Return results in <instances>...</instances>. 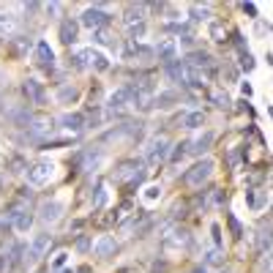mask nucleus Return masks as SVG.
I'll list each match as a JSON object with an SVG mask.
<instances>
[{
    "label": "nucleus",
    "mask_w": 273,
    "mask_h": 273,
    "mask_svg": "<svg viewBox=\"0 0 273 273\" xmlns=\"http://www.w3.org/2000/svg\"><path fill=\"white\" fill-rule=\"evenodd\" d=\"M11 33H16V16L0 11V36H11Z\"/></svg>",
    "instance_id": "aec40b11"
},
{
    "label": "nucleus",
    "mask_w": 273,
    "mask_h": 273,
    "mask_svg": "<svg viewBox=\"0 0 273 273\" xmlns=\"http://www.w3.org/2000/svg\"><path fill=\"white\" fill-rule=\"evenodd\" d=\"M44 8H46V14H49V16H57V14H60V3H46Z\"/></svg>",
    "instance_id": "58836bf2"
},
{
    "label": "nucleus",
    "mask_w": 273,
    "mask_h": 273,
    "mask_svg": "<svg viewBox=\"0 0 273 273\" xmlns=\"http://www.w3.org/2000/svg\"><path fill=\"white\" fill-rule=\"evenodd\" d=\"M268 112H271V115H273V107H271V109H268Z\"/></svg>",
    "instance_id": "a18cd8bd"
},
{
    "label": "nucleus",
    "mask_w": 273,
    "mask_h": 273,
    "mask_svg": "<svg viewBox=\"0 0 273 273\" xmlns=\"http://www.w3.org/2000/svg\"><path fill=\"white\" fill-rule=\"evenodd\" d=\"M115 249H118L115 238L112 235H101L96 241V246H93V252H96V257H109V254H115Z\"/></svg>",
    "instance_id": "a211bd4d"
},
{
    "label": "nucleus",
    "mask_w": 273,
    "mask_h": 273,
    "mask_svg": "<svg viewBox=\"0 0 273 273\" xmlns=\"http://www.w3.org/2000/svg\"><path fill=\"white\" fill-rule=\"evenodd\" d=\"M142 36H145V22H139V25H131V27H129V38H131L134 44H137Z\"/></svg>",
    "instance_id": "2f4dec72"
},
{
    "label": "nucleus",
    "mask_w": 273,
    "mask_h": 273,
    "mask_svg": "<svg viewBox=\"0 0 273 273\" xmlns=\"http://www.w3.org/2000/svg\"><path fill=\"white\" fill-rule=\"evenodd\" d=\"M213 167H216V164H213V159H200V161H197V164H194V167H191V170L183 175L186 186H191V189H200V186L205 183L208 178H211Z\"/></svg>",
    "instance_id": "f03ea898"
},
{
    "label": "nucleus",
    "mask_w": 273,
    "mask_h": 273,
    "mask_svg": "<svg viewBox=\"0 0 273 273\" xmlns=\"http://www.w3.org/2000/svg\"><path fill=\"white\" fill-rule=\"evenodd\" d=\"M109 22V14L104 8H98V5H90V8L82 11V16H79V25L90 27V30H98V27H104Z\"/></svg>",
    "instance_id": "423d86ee"
},
{
    "label": "nucleus",
    "mask_w": 273,
    "mask_h": 273,
    "mask_svg": "<svg viewBox=\"0 0 273 273\" xmlns=\"http://www.w3.org/2000/svg\"><path fill=\"white\" fill-rule=\"evenodd\" d=\"M265 273H273V254H268V260H265Z\"/></svg>",
    "instance_id": "79ce46f5"
},
{
    "label": "nucleus",
    "mask_w": 273,
    "mask_h": 273,
    "mask_svg": "<svg viewBox=\"0 0 273 273\" xmlns=\"http://www.w3.org/2000/svg\"><path fill=\"white\" fill-rule=\"evenodd\" d=\"M271 246H273V230H271V227H260V235H257V254H265Z\"/></svg>",
    "instance_id": "412c9836"
},
{
    "label": "nucleus",
    "mask_w": 273,
    "mask_h": 273,
    "mask_svg": "<svg viewBox=\"0 0 273 273\" xmlns=\"http://www.w3.org/2000/svg\"><path fill=\"white\" fill-rule=\"evenodd\" d=\"M186 243H189V232H172V235H167L164 238V246L167 249H183Z\"/></svg>",
    "instance_id": "5701e85b"
},
{
    "label": "nucleus",
    "mask_w": 273,
    "mask_h": 273,
    "mask_svg": "<svg viewBox=\"0 0 273 273\" xmlns=\"http://www.w3.org/2000/svg\"><path fill=\"white\" fill-rule=\"evenodd\" d=\"M5 265H8V257H0V273H3Z\"/></svg>",
    "instance_id": "c03bdc74"
},
{
    "label": "nucleus",
    "mask_w": 273,
    "mask_h": 273,
    "mask_svg": "<svg viewBox=\"0 0 273 273\" xmlns=\"http://www.w3.org/2000/svg\"><path fill=\"white\" fill-rule=\"evenodd\" d=\"M145 11H148V5L145 3H131L129 8H126V14H123V22L126 25H139V22L145 19Z\"/></svg>",
    "instance_id": "4468645a"
},
{
    "label": "nucleus",
    "mask_w": 273,
    "mask_h": 273,
    "mask_svg": "<svg viewBox=\"0 0 273 273\" xmlns=\"http://www.w3.org/2000/svg\"><path fill=\"white\" fill-rule=\"evenodd\" d=\"M153 52L159 55V60L175 63V57H178V41H175V38H159V44H156Z\"/></svg>",
    "instance_id": "0eeeda50"
},
{
    "label": "nucleus",
    "mask_w": 273,
    "mask_h": 273,
    "mask_svg": "<svg viewBox=\"0 0 273 273\" xmlns=\"http://www.w3.org/2000/svg\"><path fill=\"white\" fill-rule=\"evenodd\" d=\"M107 205V189L104 183H96V194H93V211H101Z\"/></svg>",
    "instance_id": "cd10ccee"
},
{
    "label": "nucleus",
    "mask_w": 273,
    "mask_h": 273,
    "mask_svg": "<svg viewBox=\"0 0 273 273\" xmlns=\"http://www.w3.org/2000/svg\"><path fill=\"white\" fill-rule=\"evenodd\" d=\"M241 90H243V96H252V93H254V90H252V85H249V82H243V85H241Z\"/></svg>",
    "instance_id": "37998d69"
},
{
    "label": "nucleus",
    "mask_w": 273,
    "mask_h": 273,
    "mask_svg": "<svg viewBox=\"0 0 273 273\" xmlns=\"http://www.w3.org/2000/svg\"><path fill=\"white\" fill-rule=\"evenodd\" d=\"M241 68H243V71H252V68H254V57L252 55H249V52H241Z\"/></svg>",
    "instance_id": "f704fd0d"
},
{
    "label": "nucleus",
    "mask_w": 273,
    "mask_h": 273,
    "mask_svg": "<svg viewBox=\"0 0 273 273\" xmlns=\"http://www.w3.org/2000/svg\"><path fill=\"white\" fill-rule=\"evenodd\" d=\"M227 219H230V227H232V232H235V238H241V235H243V227H241V222H238V219L232 216V213H230Z\"/></svg>",
    "instance_id": "e433bc0d"
},
{
    "label": "nucleus",
    "mask_w": 273,
    "mask_h": 273,
    "mask_svg": "<svg viewBox=\"0 0 273 273\" xmlns=\"http://www.w3.org/2000/svg\"><path fill=\"white\" fill-rule=\"evenodd\" d=\"M161 197V186H148V189H145V202H156Z\"/></svg>",
    "instance_id": "473e14b6"
},
{
    "label": "nucleus",
    "mask_w": 273,
    "mask_h": 273,
    "mask_svg": "<svg viewBox=\"0 0 273 273\" xmlns=\"http://www.w3.org/2000/svg\"><path fill=\"white\" fill-rule=\"evenodd\" d=\"M8 219H11V224H14L16 232H27L33 224V213L27 211V208H14V211L8 213Z\"/></svg>",
    "instance_id": "9d476101"
},
{
    "label": "nucleus",
    "mask_w": 273,
    "mask_h": 273,
    "mask_svg": "<svg viewBox=\"0 0 273 273\" xmlns=\"http://www.w3.org/2000/svg\"><path fill=\"white\" fill-rule=\"evenodd\" d=\"M211 101L216 104L219 109H227V107H230V96H227V93H222V90H216V93H213V96H211Z\"/></svg>",
    "instance_id": "c756f323"
},
{
    "label": "nucleus",
    "mask_w": 273,
    "mask_h": 273,
    "mask_svg": "<svg viewBox=\"0 0 273 273\" xmlns=\"http://www.w3.org/2000/svg\"><path fill=\"white\" fill-rule=\"evenodd\" d=\"M52 131V120L49 118H30V126H27V134L30 137H44Z\"/></svg>",
    "instance_id": "6ab92c4d"
},
{
    "label": "nucleus",
    "mask_w": 273,
    "mask_h": 273,
    "mask_svg": "<svg viewBox=\"0 0 273 273\" xmlns=\"http://www.w3.org/2000/svg\"><path fill=\"white\" fill-rule=\"evenodd\" d=\"M205 263H208V265H222V263H224V252H222L219 246L211 249V252L205 254Z\"/></svg>",
    "instance_id": "c85d7f7f"
},
{
    "label": "nucleus",
    "mask_w": 273,
    "mask_h": 273,
    "mask_svg": "<svg viewBox=\"0 0 273 273\" xmlns=\"http://www.w3.org/2000/svg\"><path fill=\"white\" fill-rule=\"evenodd\" d=\"M66 263H68V252H57L55 260H52V271H63Z\"/></svg>",
    "instance_id": "7c9ffc66"
},
{
    "label": "nucleus",
    "mask_w": 273,
    "mask_h": 273,
    "mask_svg": "<svg viewBox=\"0 0 273 273\" xmlns=\"http://www.w3.org/2000/svg\"><path fill=\"white\" fill-rule=\"evenodd\" d=\"M213 241H216V246L222 243V230H219V224H213Z\"/></svg>",
    "instance_id": "a19ab883"
},
{
    "label": "nucleus",
    "mask_w": 273,
    "mask_h": 273,
    "mask_svg": "<svg viewBox=\"0 0 273 273\" xmlns=\"http://www.w3.org/2000/svg\"><path fill=\"white\" fill-rule=\"evenodd\" d=\"M27 183H33V186H44V183H49L52 181V175H55V164L52 161H36V164H30L27 167Z\"/></svg>",
    "instance_id": "7ed1b4c3"
},
{
    "label": "nucleus",
    "mask_w": 273,
    "mask_h": 273,
    "mask_svg": "<svg viewBox=\"0 0 273 273\" xmlns=\"http://www.w3.org/2000/svg\"><path fill=\"white\" fill-rule=\"evenodd\" d=\"M63 213V202L52 200V202H41V208H38V219H41L44 224H55L57 219H60Z\"/></svg>",
    "instance_id": "1a4fd4ad"
},
{
    "label": "nucleus",
    "mask_w": 273,
    "mask_h": 273,
    "mask_svg": "<svg viewBox=\"0 0 273 273\" xmlns=\"http://www.w3.org/2000/svg\"><path fill=\"white\" fill-rule=\"evenodd\" d=\"M189 14L194 22H205V19H211V5H191Z\"/></svg>",
    "instance_id": "bb28decb"
},
{
    "label": "nucleus",
    "mask_w": 273,
    "mask_h": 273,
    "mask_svg": "<svg viewBox=\"0 0 273 273\" xmlns=\"http://www.w3.org/2000/svg\"><path fill=\"white\" fill-rule=\"evenodd\" d=\"M101 161H104V153L98 148H85V150L77 153L74 164H77V170H82V172H93V170H98Z\"/></svg>",
    "instance_id": "20e7f679"
},
{
    "label": "nucleus",
    "mask_w": 273,
    "mask_h": 273,
    "mask_svg": "<svg viewBox=\"0 0 273 273\" xmlns=\"http://www.w3.org/2000/svg\"><path fill=\"white\" fill-rule=\"evenodd\" d=\"M241 8H243V14H249V16H257V5H254V3H243Z\"/></svg>",
    "instance_id": "ea45409f"
},
{
    "label": "nucleus",
    "mask_w": 273,
    "mask_h": 273,
    "mask_svg": "<svg viewBox=\"0 0 273 273\" xmlns=\"http://www.w3.org/2000/svg\"><path fill=\"white\" fill-rule=\"evenodd\" d=\"M60 41L63 44H74V41H77V22H71V19L60 22Z\"/></svg>",
    "instance_id": "4be33fe9"
},
{
    "label": "nucleus",
    "mask_w": 273,
    "mask_h": 273,
    "mask_svg": "<svg viewBox=\"0 0 273 273\" xmlns=\"http://www.w3.org/2000/svg\"><path fill=\"white\" fill-rule=\"evenodd\" d=\"M211 38L213 41H224V25L222 22H213L211 25Z\"/></svg>",
    "instance_id": "72a5a7b5"
},
{
    "label": "nucleus",
    "mask_w": 273,
    "mask_h": 273,
    "mask_svg": "<svg viewBox=\"0 0 273 273\" xmlns=\"http://www.w3.org/2000/svg\"><path fill=\"white\" fill-rule=\"evenodd\" d=\"M137 161H123V164L115 170V181H131V183H142V172H137Z\"/></svg>",
    "instance_id": "6e6552de"
},
{
    "label": "nucleus",
    "mask_w": 273,
    "mask_h": 273,
    "mask_svg": "<svg viewBox=\"0 0 273 273\" xmlns=\"http://www.w3.org/2000/svg\"><path fill=\"white\" fill-rule=\"evenodd\" d=\"M71 60H74V68H96V71H107L109 68L107 55H101L98 49H77L71 55Z\"/></svg>",
    "instance_id": "f257e3e1"
},
{
    "label": "nucleus",
    "mask_w": 273,
    "mask_h": 273,
    "mask_svg": "<svg viewBox=\"0 0 273 273\" xmlns=\"http://www.w3.org/2000/svg\"><path fill=\"white\" fill-rule=\"evenodd\" d=\"M22 90H25V96L30 98L33 104H44V101H46V90H44V85H41V82H36V79H25Z\"/></svg>",
    "instance_id": "9b49d317"
},
{
    "label": "nucleus",
    "mask_w": 273,
    "mask_h": 273,
    "mask_svg": "<svg viewBox=\"0 0 273 273\" xmlns=\"http://www.w3.org/2000/svg\"><path fill=\"white\" fill-rule=\"evenodd\" d=\"M79 98V90L71 88V85H63V88H57V101L60 104H71Z\"/></svg>",
    "instance_id": "a878e982"
},
{
    "label": "nucleus",
    "mask_w": 273,
    "mask_h": 273,
    "mask_svg": "<svg viewBox=\"0 0 273 273\" xmlns=\"http://www.w3.org/2000/svg\"><path fill=\"white\" fill-rule=\"evenodd\" d=\"M49 246H52V238L46 235V232L36 235V238H33V243H30V257H33V260L44 257V254H46V249H49Z\"/></svg>",
    "instance_id": "f3484780"
},
{
    "label": "nucleus",
    "mask_w": 273,
    "mask_h": 273,
    "mask_svg": "<svg viewBox=\"0 0 273 273\" xmlns=\"http://www.w3.org/2000/svg\"><path fill=\"white\" fill-rule=\"evenodd\" d=\"M183 126H186V129H202V126H205V112L194 109V112L183 115Z\"/></svg>",
    "instance_id": "b1692460"
},
{
    "label": "nucleus",
    "mask_w": 273,
    "mask_h": 273,
    "mask_svg": "<svg viewBox=\"0 0 273 273\" xmlns=\"http://www.w3.org/2000/svg\"><path fill=\"white\" fill-rule=\"evenodd\" d=\"M172 101H178V93H159V96L153 98V101L148 104V107H159V109H167L172 107ZM145 107V109H148Z\"/></svg>",
    "instance_id": "393cba45"
},
{
    "label": "nucleus",
    "mask_w": 273,
    "mask_h": 273,
    "mask_svg": "<svg viewBox=\"0 0 273 273\" xmlns=\"http://www.w3.org/2000/svg\"><path fill=\"white\" fill-rule=\"evenodd\" d=\"M167 156H170V139L167 137H153L148 142V148H145V159H148L150 164H159Z\"/></svg>",
    "instance_id": "39448f33"
},
{
    "label": "nucleus",
    "mask_w": 273,
    "mask_h": 273,
    "mask_svg": "<svg viewBox=\"0 0 273 273\" xmlns=\"http://www.w3.org/2000/svg\"><path fill=\"white\" fill-rule=\"evenodd\" d=\"M186 148H189V145H175V150H172V156H170V159H172V161H181L183 156L189 153V150H186Z\"/></svg>",
    "instance_id": "c9c22d12"
},
{
    "label": "nucleus",
    "mask_w": 273,
    "mask_h": 273,
    "mask_svg": "<svg viewBox=\"0 0 273 273\" xmlns=\"http://www.w3.org/2000/svg\"><path fill=\"white\" fill-rule=\"evenodd\" d=\"M211 145H213V131H205V134H200L194 142H189V148H186V150H189V153H194V156H202L208 148H211Z\"/></svg>",
    "instance_id": "dca6fc26"
},
{
    "label": "nucleus",
    "mask_w": 273,
    "mask_h": 273,
    "mask_svg": "<svg viewBox=\"0 0 273 273\" xmlns=\"http://www.w3.org/2000/svg\"><path fill=\"white\" fill-rule=\"evenodd\" d=\"M96 44H115V41H112V36H109V33L98 30V33H96Z\"/></svg>",
    "instance_id": "4c0bfd02"
},
{
    "label": "nucleus",
    "mask_w": 273,
    "mask_h": 273,
    "mask_svg": "<svg viewBox=\"0 0 273 273\" xmlns=\"http://www.w3.org/2000/svg\"><path fill=\"white\" fill-rule=\"evenodd\" d=\"M36 60H38V66H44V68L55 66V52H52V46L46 44V41H38L36 44Z\"/></svg>",
    "instance_id": "2eb2a0df"
},
{
    "label": "nucleus",
    "mask_w": 273,
    "mask_h": 273,
    "mask_svg": "<svg viewBox=\"0 0 273 273\" xmlns=\"http://www.w3.org/2000/svg\"><path fill=\"white\" fill-rule=\"evenodd\" d=\"M107 104H109V109H123V107H129V104H131V90H129V85H126V88H118L115 93H109Z\"/></svg>",
    "instance_id": "f8f14e48"
},
{
    "label": "nucleus",
    "mask_w": 273,
    "mask_h": 273,
    "mask_svg": "<svg viewBox=\"0 0 273 273\" xmlns=\"http://www.w3.org/2000/svg\"><path fill=\"white\" fill-rule=\"evenodd\" d=\"M57 123H60V129H66V131H82L85 129V118L79 112L60 115V118H57Z\"/></svg>",
    "instance_id": "ddd939ff"
}]
</instances>
